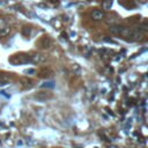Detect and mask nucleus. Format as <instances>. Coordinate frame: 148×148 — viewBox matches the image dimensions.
I'll list each match as a JSON object with an SVG mask.
<instances>
[{
  "label": "nucleus",
  "mask_w": 148,
  "mask_h": 148,
  "mask_svg": "<svg viewBox=\"0 0 148 148\" xmlns=\"http://www.w3.org/2000/svg\"><path fill=\"white\" fill-rule=\"evenodd\" d=\"M110 31L114 35H119L123 37H127V38H132V39H142L145 36L143 30L141 29H131L124 25H113L110 28Z\"/></svg>",
  "instance_id": "nucleus-1"
},
{
  "label": "nucleus",
  "mask_w": 148,
  "mask_h": 148,
  "mask_svg": "<svg viewBox=\"0 0 148 148\" xmlns=\"http://www.w3.org/2000/svg\"><path fill=\"white\" fill-rule=\"evenodd\" d=\"M9 61L14 65H18V64H25V62H30L29 61V56L28 54H15L13 56Z\"/></svg>",
  "instance_id": "nucleus-2"
},
{
  "label": "nucleus",
  "mask_w": 148,
  "mask_h": 148,
  "mask_svg": "<svg viewBox=\"0 0 148 148\" xmlns=\"http://www.w3.org/2000/svg\"><path fill=\"white\" fill-rule=\"evenodd\" d=\"M9 32H10V27L3 20H0V36H7Z\"/></svg>",
  "instance_id": "nucleus-3"
},
{
  "label": "nucleus",
  "mask_w": 148,
  "mask_h": 148,
  "mask_svg": "<svg viewBox=\"0 0 148 148\" xmlns=\"http://www.w3.org/2000/svg\"><path fill=\"white\" fill-rule=\"evenodd\" d=\"M44 60H45V58L39 53H32L29 56V61L34 62V64H39V62H43Z\"/></svg>",
  "instance_id": "nucleus-4"
},
{
  "label": "nucleus",
  "mask_w": 148,
  "mask_h": 148,
  "mask_svg": "<svg viewBox=\"0 0 148 148\" xmlns=\"http://www.w3.org/2000/svg\"><path fill=\"white\" fill-rule=\"evenodd\" d=\"M105 17V13L101 9H95L92 13H91V18L94 21H101Z\"/></svg>",
  "instance_id": "nucleus-5"
},
{
  "label": "nucleus",
  "mask_w": 148,
  "mask_h": 148,
  "mask_svg": "<svg viewBox=\"0 0 148 148\" xmlns=\"http://www.w3.org/2000/svg\"><path fill=\"white\" fill-rule=\"evenodd\" d=\"M9 81H10V77H9L8 75H5V74H1V75H0V87L8 84Z\"/></svg>",
  "instance_id": "nucleus-6"
},
{
  "label": "nucleus",
  "mask_w": 148,
  "mask_h": 148,
  "mask_svg": "<svg viewBox=\"0 0 148 148\" xmlns=\"http://www.w3.org/2000/svg\"><path fill=\"white\" fill-rule=\"evenodd\" d=\"M111 6H112V0H104V2L102 3L103 9H105V10L110 9V8H111Z\"/></svg>",
  "instance_id": "nucleus-7"
},
{
  "label": "nucleus",
  "mask_w": 148,
  "mask_h": 148,
  "mask_svg": "<svg viewBox=\"0 0 148 148\" xmlns=\"http://www.w3.org/2000/svg\"><path fill=\"white\" fill-rule=\"evenodd\" d=\"M46 84H42V87H50V88H52V87H54V83L53 82H45Z\"/></svg>",
  "instance_id": "nucleus-8"
}]
</instances>
